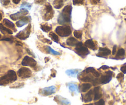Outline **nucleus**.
Returning <instances> with one entry per match:
<instances>
[{
  "label": "nucleus",
  "mask_w": 126,
  "mask_h": 105,
  "mask_svg": "<svg viewBox=\"0 0 126 105\" xmlns=\"http://www.w3.org/2000/svg\"><path fill=\"white\" fill-rule=\"evenodd\" d=\"M72 9V6L70 5L64 8L58 18V22L60 25H66L71 23Z\"/></svg>",
  "instance_id": "obj_1"
},
{
  "label": "nucleus",
  "mask_w": 126,
  "mask_h": 105,
  "mask_svg": "<svg viewBox=\"0 0 126 105\" xmlns=\"http://www.w3.org/2000/svg\"><path fill=\"white\" fill-rule=\"evenodd\" d=\"M17 80L16 73L14 71L9 70L4 76L0 78V85H5Z\"/></svg>",
  "instance_id": "obj_2"
},
{
  "label": "nucleus",
  "mask_w": 126,
  "mask_h": 105,
  "mask_svg": "<svg viewBox=\"0 0 126 105\" xmlns=\"http://www.w3.org/2000/svg\"><path fill=\"white\" fill-rule=\"evenodd\" d=\"M54 12L53 11V8L50 5L49 3H47L43 8V12H42V17L46 21H48L54 16Z\"/></svg>",
  "instance_id": "obj_3"
},
{
  "label": "nucleus",
  "mask_w": 126,
  "mask_h": 105,
  "mask_svg": "<svg viewBox=\"0 0 126 105\" xmlns=\"http://www.w3.org/2000/svg\"><path fill=\"white\" fill-rule=\"evenodd\" d=\"M55 31L59 36L61 37L69 36L72 33L71 27L68 26V25L58 26L56 28Z\"/></svg>",
  "instance_id": "obj_4"
},
{
  "label": "nucleus",
  "mask_w": 126,
  "mask_h": 105,
  "mask_svg": "<svg viewBox=\"0 0 126 105\" xmlns=\"http://www.w3.org/2000/svg\"><path fill=\"white\" fill-rule=\"evenodd\" d=\"M76 47V52L80 56L83 57L89 54L90 52L88 48L86 47L85 46H83L82 42H79Z\"/></svg>",
  "instance_id": "obj_5"
},
{
  "label": "nucleus",
  "mask_w": 126,
  "mask_h": 105,
  "mask_svg": "<svg viewBox=\"0 0 126 105\" xmlns=\"http://www.w3.org/2000/svg\"><path fill=\"white\" fill-rule=\"evenodd\" d=\"M31 25L29 24L24 30L19 32V33L16 36V38H19V39H22V40H25L27 38H29L30 32H31Z\"/></svg>",
  "instance_id": "obj_6"
},
{
  "label": "nucleus",
  "mask_w": 126,
  "mask_h": 105,
  "mask_svg": "<svg viewBox=\"0 0 126 105\" xmlns=\"http://www.w3.org/2000/svg\"><path fill=\"white\" fill-rule=\"evenodd\" d=\"M29 14L28 10L25 9H21L20 11L16 14H13L10 15V18L13 20H20L21 19L24 18L26 15Z\"/></svg>",
  "instance_id": "obj_7"
},
{
  "label": "nucleus",
  "mask_w": 126,
  "mask_h": 105,
  "mask_svg": "<svg viewBox=\"0 0 126 105\" xmlns=\"http://www.w3.org/2000/svg\"><path fill=\"white\" fill-rule=\"evenodd\" d=\"M17 74L20 78H30L32 75V71L30 69L27 68L22 67L18 70Z\"/></svg>",
  "instance_id": "obj_8"
},
{
  "label": "nucleus",
  "mask_w": 126,
  "mask_h": 105,
  "mask_svg": "<svg viewBox=\"0 0 126 105\" xmlns=\"http://www.w3.org/2000/svg\"><path fill=\"white\" fill-rule=\"evenodd\" d=\"M22 65L23 66L33 68L37 65V61L33 58L30 57L29 56H25L22 61Z\"/></svg>",
  "instance_id": "obj_9"
},
{
  "label": "nucleus",
  "mask_w": 126,
  "mask_h": 105,
  "mask_svg": "<svg viewBox=\"0 0 126 105\" xmlns=\"http://www.w3.org/2000/svg\"><path fill=\"white\" fill-rule=\"evenodd\" d=\"M30 21H31V17H30V16L24 17V18H22L20 20H19V21L17 22L16 25L18 27H22L24 25L29 23Z\"/></svg>",
  "instance_id": "obj_10"
},
{
  "label": "nucleus",
  "mask_w": 126,
  "mask_h": 105,
  "mask_svg": "<svg viewBox=\"0 0 126 105\" xmlns=\"http://www.w3.org/2000/svg\"><path fill=\"white\" fill-rule=\"evenodd\" d=\"M111 52L108 48H99L98 53V57H105L110 55L111 54Z\"/></svg>",
  "instance_id": "obj_11"
},
{
  "label": "nucleus",
  "mask_w": 126,
  "mask_h": 105,
  "mask_svg": "<svg viewBox=\"0 0 126 105\" xmlns=\"http://www.w3.org/2000/svg\"><path fill=\"white\" fill-rule=\"evenodd\" d=\"M84 44L86 47L89 48L92 50H96V44L92 39H88V40L86 41Z\"/></svg>",
  "instance_id": "obj_12"
},
{
  "label": "nucleus",
  "mask_w": 126,
  "mask_h": 105,
  "mask_svg": "<svg viewBox=\"0 0 126 105\" xmlns=\"http://www.w3.org/2000/svg\"><path fill=\"white\" fill-rule=\"evenodd\" d=\"M79 41L77 39H76V38H73V37H71V38H68L66 41V44L67 46L71 47H75L77 46V44H78Z\"/></svg>",
  "instance_id": "obj_13"
},
{
  "label": "nucleus",
  "mask_w": 126,
  "mask_h": 105,
  "mask_svg": "<svg viewBox=\"0 0 126 105\" xmlns=\"http://www.w3.org/2000/svg\"><path fill=\"white\" fill-rule=\"evenodd\" d=\"M93 93H94V100H97L101 98V92H100V87H96L93 89Z\"/></svg>",
  "instance_id": "obj_14"
},
{
  "label": "nucleus",
  "mask_w": 126,
  "mask_h": 105,
  "mask_svg": "<svg viewBox=\"0 0 126 105\" xmlns=\"http://www.w3.org/2000/svg\"><path fill=\"white\" fill-rule=\"evenodd\" d=\"M93 90H91L88 92L87 93L83 96V100L85 102H89L91 101L93 99Z\"/></svg>",
  "instance_id": "obj_15"
},
{
  "label": "nucleus",
  "mask_w": 126,
  "mask_h": 105,
  "mask_svg": "<svg viewBox=\"0 0 126 105\" xmlns=\"http://www.w3.org/2000/svg\"><path fill=\"white\" fill-rule=\"evenodd\" d=\"M111 79H112V76L109 75H105V76H102L101 77V78L100 79V84H108V82H110L111 81Z\"/></svg>",
  "instance_id": "obj_16"
},
{
  "label": "nucleus",
  "mask_w": 126,
  "mask_h": 105,
  "mask_svg": "<svg viewBox=\"0 0 126 105\" xmlns=\"http://www.w3.org/2000/svg\"><path fill=\"white\" fill-rule=\"evenodd\" d=\"M3 23L6 26H7L9 28H11L13 30H14V31H16V29L15 28V25L12 22H11L10 20H8V19H5L3 20Z\"/></svg>",
  "instance_id": "obj_17"
},
{
  "label": "nucleus",
  "mask_w": 126,
  "mask_h": 105,
  "mask_svg": "<svg viewBox=\"0 0 126 105\" xmlns=\"http://www.w3.org/2000/svg\"><path fill=\"white\" fill-rule=\"evenodd\" d=\"M53 4L54 8L59 9L64 5V1H63V0H54Z\"/></svg>",
  "instance_id": "obj_18"
},
{
  "label": "nucleus",
  "mask_w": 126,
  "mask_h": 105,
  "mask_svg": "<svg viewBox=\"0 0 126 105\" xmlns=\"http://www.w3.org/2000/svg\"><path fill=\"white\" fill-rule=\"evenodd\" d=\"M55 90H56L55 87L51 86V87H49L45 88V89L43 90V93L47 95H51V94H52V93H53L55 92Z\"/></svg>",
  "instance_id": "obj_19"
},
{
  "label": "nucleus",
  "mask_w": 126,
  "mask_h": 105,
  "mask_svg": "<svg viewBox=\"0 0 126 105\" xmlns=\"http://www.w3.org/2000/svg\"><path fill=\"white\" fill-rule=\"evenodd\" d=\"M80 71V70H78V69H72V70H67L66 71V74L68 76L72 77H75L77 74H79V73Z\"/></svg>",
  "instance_id": "obj_20"
},
{
  "label": "nucleus",
  "mask_w": 126,
  "mask_h": 105,
  "mask_svg": "<svg viewBox=\"0 0 126 105\" xmlns=\"http://www.w3.org/2000/svg\"><path fill=\"white\" fill-rule=\"evenodd\" d=\"M91 87H92V84H90V83L82 84L80 86L81 91H82V92H86L88 91Z\"/></svg>",
  "instance_id": "obj_21"
},
{
  "label": "nucleus",
  "mask_w": 126,
  "mask_h": 105,
  "mask_svg": "<svg viewBox=\"0 0 126 105\" xmlns=\"http://www.w3.org/2000/svg\"><path fill=\"white\" fill-rule=\"evenodd\" d=\"M0 30L2 31V33L4 34L8 33L9 34V35H12V34L13 33V32L11 30H9L8 28H6V26H4V25L1 23H0Z\"/></svg>",
  "instance_id": "obj_22"
},
{
  "label": "nucleus",
  "mask_w": 126,
  "mask_h": 105,
  "mask_svg": "<svg viewBox=\"0 0 126 105\" xmlns=\"http://www.w3.org/2000/svg\"><path fill=\"white\" fill-rule=\"evenodd\" d=\"M40 28L43 31H45V32H49V31H50L51 30H52L51 26L48 25V23L42 24L40 26Z\"/></svg>",
  "instance_id": "obj_23"
},
{
  "label": "nucleus",
  "mask_w": 126,
  "mask_h": 105,
  "mask_svg": "<svg viewBox=\"0 0 126 105\" xmlns=\"http://www.w3.org/2000/svg\"><path fill=\"white\" fill-rule=\"evenodd\" d=\"M49 38H51V39L53 41H54V42L57 43H59V38L58 37V36L57 35H56L53 32H50L49 34Z\"/></svg>",
  "instance_id": "obj_24"
},
{
  "label": "nucleus",
  "mask_w": 126,
  "mask_h": 105,
  "mask_svg": "<svg viewBox=\"0 0 126 105\" xmlns=\"http://www.w3.org/2000/svg\"><path fill=\"white\" fill-rule=\"evenodd\" d=\"M46 48H47V52H48V53H49V54H53V55H59V53L58 52H56L55 51V50H54L53 49H51L50 47L47 46L46 47Z\"/></svg>",
  "instance_id": "obj_25"
},
{
  "label": "nucleus",
  "mask_w": 126,
  "mask_h": 105,
  "mask_svg": "<svg viewBox=\"0 0 126 105\" xmlns=\"http://www.w3.org/2000/svg\"><path fill=\"white\" fill-rule=\"evenodd\" d=\"M74 35L77 39H81L82 36V32L81 31H79V30H78V31L76 30L74 32Z\"/></svg>",
  "instance_id": "obj_26"
},
{
  "label": "nucleus",
  "mask_w": 126,
  "mask_h": 105,
  "mask_svg": "<svg viewBox=\"0 0 126 105\" xmlns=\"http://www.w3.org/2000/svg\"><path fill=\"white\" fill-rule=\"evenodd\" d=\"M72 3L74 5H83L84 4L85 0H73Z\"/></svg>",
  "instance_id": "obj_27"
},
{
  "label": "nucleus",
  "mask_w": 126,
  "mask_h": 105,
  "mask_svg": "<svg viewBox=\"0 0 126 105\" xmlns=\"http://www.w3.org/2000/svg\"><path fill=\"white\" fill-rule=\"evenodd\" d=\"M124 54H125L124 49H119V50L117 51V55H116V56H117V57H122L124 55Z\"/></svg>",
  "instance_id": "obj_28"
},
{
  "label": "nucleus",
  "mask_w": 126,
  "mask_h": 105,
  "mask_svg": "<svg viewBox=\"0 0 126 105\" xmlns=\"http://www.w3.org/2000/svg\"><path fill=\"white\" fill-rule=\"evenodd\" d=\"M69 89L71 90V91H77V85H75V84H70L69 85Z\"/></svg>",
  "instance_id": "obj_29"
},
{
  "label": "nucleus",
  "mask_w": 126,
  "mask_h": 105,
  "mask_svg": "<svg viewBox=\"0 0 126 105\" xmlns=\"http://www.w3.org/2000/svg\"><path fill=\"white\" fill-rule=\"evenodd\" d=\"M94 105H105V101H104V100L101 99V100H100L98 101H97V102L94 103Z\"/></svg>",
  "instance_id": "obj_30"
},
{
  "label": "nucleus",
  "mask_w": 126,
  "mask_h": 105,
  "mask_svg": "<svg viewBox=\"0 0 126 105\" xmlns=\"http://www.w3.org/2000/svg\"><path fill=\"white\" fill-rule=\"evenodd\" d=\"M22 8H24V9H26L25 8H29V9H30V8H31V5L29 4H28V3H24V4H22L21 6V9Z\"/></svg>",
  "instance_id": "obj_31"
},
{
  "label": "nucleus",
  "mask_w": 126,
  "mask_h": 105,
  "mask_svg": "<svg viewBox=\"0 0 126 105\" xmlns=\"http://www.w3.org/2000/svg\"><path fill=\"white\" fill-rule=\"evenodd\" d=\"M1 3L3 4V5L6 6L9 3L10 0H1Z\"/></svg>",
  "instance_id": "obj_32"
},
{
  "label": "nucleus",
  "mask_w": 126,
  "mask_h": 105,
  "mask_svg": "<svg viewBox=\"0 0 126 105\" xmlns=\"http://www.w3.org/2000/svg\"><path fill=\"white\" fill-rule=\"evenodd\" d=\"M89 1L92 4H96L100 2V0H89Z\"/></svg>",
  "instance_id": "obj_33"
},
{
  "label": "nucleus",
  "mask_w": 126,
  "mask_h": 105,
  "mask_svg": "<svg viewBox=\"0 0 126 105\" xmlns=\"http://www.w3.org/2000/svg\"><path fill=\"white\" fill-rule=\"evenodd\" d=\"M121 71H122L124 74H126V65H124L123 66H122L121 68Z\"/></svg>",
  "instance_id": "obj_34"
},
{
  "label": "nucleus",
  "mask_w": 126,
  "mask_h": 105,
  "mask_svg": "<svg viewBox=\"0 0 126 105\" xmlns=\"http://www.w3.org/2000/svg\"><path fill=\"white\" fill-rule=\"evenodd\" d=\"M124 78V74L122 73H119V74L117 75V79H123Z\"/></svg>",
  "instance_id": "obj_35"
},
{
  "label": "nucleus",
  "mask_w": 126,
  "mask_h": 105,
  "mask_svg": "<svg viewBox=\"0 0 126 105\" xmlns=\"http://www.w3.org/2000/svg\"><path fill=\"white\" fill-rule=\"evenodd\" d=\"M45 1V0H35V3H38V4H42V3H43Z\"/></svg>",
  "instance_id": "obj_36"
},
{
  "label": "nucleus",
  "mask_w": 126,
  "mask_h": 105,
  "mask_svg": "<svg viewBox=\"0 0 126 105\" xmlns=\"http://www.w3.org/2000/svg\"><path fill=\"white\" fill-rule=\"evenodd\" d=\"M116 48H117V46H114L113 47V49H112V55H115L116 52Z\"/></svg>",
  "instance_id": "obj_37"
},
{
  "label": "nucleus",
  "mask_w": 126,
  "mask_h": 105,
  "mask_svg": "<svg viewBox=\"0 0 126 105\" xmlns=\"http://www.w3.org/2000/svg\"><path fill=\"white\" fill-rule=\"evenodd\" d=\"M108 68H109V66H106V65H103V66H102L101 68H100V69H102V70H107V69Z\"/></svg>",
  "instance_id": "obj_38"
},
{
  "label": "nucleus",
  "mask_w": 126,
  "mask_h": 105,
  "mask_svg": "<svg viewBox=\"0 0 126 105\" xmlns=\"http://www.w3.org/2000/svg\"><path fill=\"white\" fill-rule=\"evenodd\" d=\"M21 0H13V2L16 4H17L20 3V1Z\"/></svg>",
  "instance_id": "obj_39"
},
{
  "label": "nucleus",
  "mask_w": 126,
  "mask_h": 105,
  "mask_svg": "<svg viewBox=\"0 0 126 105\" xmlns=\"http://www.w3.org/2000/svg\"><path fill=\"white\" fill-rule=\"evenodd\" d=\"M106 74H107V75H109V76H112V74H113V73H112V71H108L106 72Z\"/></svg>",
  "instance_id": "obj_40"
},
{
  "label": "nucleus",
  "mask_w": 126,
  "mask_h": 105,
  "mask_svg": "<svg viewBox=\"0 0 126 105\" xmlns=\"http://www.w3.org/2000/svg\"><path fill=\"white\" fill-rule=\"evenodd\" d=\"M2 18H3V14H2V12L0 11V21L1 20Z\"/></svg>",
  "instance_id": "obj_41"
},
{
  "label": "nucleus",
  "mask_w": 126,
  "mask_h": 105,
  "mask_svg": "<svg viewBox=\"0 0 126 105\" xmlns=\"http://www.w3.org/2000/svg\"><path fill=\"white\" fill-rule=\"evenodd\" d=\"M2 40H5V41H11V39H10V38H4V39H2Z\"/></svg>",
  "instance_id": "obj_42"
},
{
  "label": "nucleus",
  "mask_w": 126,
  "mask_h": 105,
  "mask_svg": "<svg viewBox=\"0 0 126 105\" xmlns=\"http://www.w3.org/2000/svg\"><path fill=\"white\" fill-rule=\"evenodd\" d=\"M93 105V104H88V105Z\"/></svg>",
  "instance_id": "obj_43"
},
{
  "label": "nucleus",
  "mask_w": 126,
  "mask_h": 105,
  "mask_svg": "<svg viewBox=\"0 0 126 105\" xmlns=\"http://www.w3.org/2000/svg\"><path fill=\"white\" fill-rule=\"evenodd\" d=\"M1 38V35H0V38Z\"/></svg>",
  "instance_id": "obj_44"
},
{
  "label": "nucleus",
  "mask_w": 126,
  "mask_h": 105,
  "mask_svg": "<svg viewBox=\"0 0 126 105\" xmlns=\"http://www.w3.org/2000/svg\"><path fill=\"white\" fill-rule=\"evenodd\" d=\"M66 1H67V0H66Z\"/></svg>",
  "instance_id": "obj_45"
}]
</instances>
